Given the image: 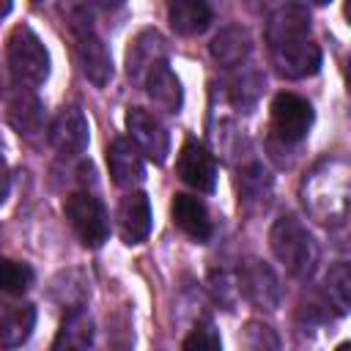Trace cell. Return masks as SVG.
<instances>
[{
  "instance_id": "ba28073f",
  "label": "cell",
  "mask_w": 351,
  "mask_h": 351,
  "mask_svg": "<svg viewBox=\"0 0 351 351\" xmlns=\"http://www.w3.org/2000/svg\"><path fill=\"white\" fill-rule=\"evenodd\" d=\"M126 132L134 143V148L140 151V156L162 165L170 154V134L162 126L159 118H154L148 110L143 107H129L126 112Z\"/></svg>"
},
{
  "instance_id": "d6986e66",
  "label": "cell",
  "mask_w": 351,
  "mask_h": 351,
  "mask_svg": "<svg viewBox=\"0 0 351 351\" xmlns=\"http://www.w3.org/2000/svg\"><path fill=\"white\" fill-rule=\"evenodd\" d=\"M90 340H93V321L88 318V313L74 307L63 318V324L58 329V337L52 343V351H88Z\"/></svg>"
},
{
  "instance_id": "d4e9b609",
  "label": "cell",
  "mask_w": 351,
  "mask_h": 351,
  "mask_svg": "<svg viewBox=\"0 0 351 351\" xmlns=\"http://www.w3.org/2000/svg\"><path fill=\"white\" fill-rule=\"evenodd\" d=\"M8 11H11V3H0V16L8 14Z\"/></svg>"
},
{
  "instance_id": "3957f363",
  "label": "cell",
  "mask_w": 351,
  "mask_h": 351,
  "mask_svg": "<svg viewBox=\"0 0 351 351\" xmlns=\"http://www.w3.org/2000/svg\"><path fill=\"white\" fill-rule=\"evenodd\" d=\"M269 244H271L274 258L288 269V274L299 280L313 274L318 263V247H315L313 233L302 225V219H296L293 214L280 217L269 230Z\"/></svg>"
},
{
  "instance_id": "8992f818",
  "label": "cell",
  "mask_w": 351,
  "mask_h": 351,
  "mask_svg": "<svg viewBox=\"0 0 351 351\" xmlns=\"http://www.w3.org/2000/svg\"><path fill=\"white\" fill-rule=\"evenodd\" d=\"M66 219L71 225V230L77 233V239L88 247V250H96L107 241L110 236V217L101 206L99 197L88 195V192H74L66 197Z\"/></svg>"
},
{
  "instance_id": "cb8c5ba5",
  "label": "cell",
  "mask_w": 351,
  "mask_h": 351,
  "mask_svg": "<svg viewBox=\"0 0 351 351\" xmlns=\"http://www.w3.org/2000/svg\"><path fill=\"white\" fill-rule=\"evenodd\" d=\"M181 351H222L219 332H217L211 324H197V326L186 335Z\"/></svg>"
},
{
  "instance_id": "5b68a950",
  "label": "cell",
  "mask_w": 351,
  "mask_h": 351,
  "mask_svg": "<svg viewBox=\"0 0 351 351\" xmlns=\"http://www.w3.org/2000/svg\"><path fill=\"white\" fill-rule=\"evenodd\" d=\"M77 14H80V16L71 22V33H74V47H77L80 69H82V74H85L96 88H104V85L110 82V77H112L110 52H107L104 41L93 33L88 8H77Z\"/></svg>"
},
{
  "instance_id": "6da1fadb",
  "label": "cell",
  "mask_w": 351,
  "mask_h": 351,
  "mask_svg": "<svg viewBox=\"0 0 351 351\" xmlns=\"http://www.w3.org/2000/svg\"><path fill=\"white\" fill-rule=\"evenodd\" d=\"M269 55L280 77L302 80L318 71L321 49L310 38V14L299 3L280 5L266 25Z\"/></svg>"
},
{
  "instance_id": "277c9868",
  "label": "cell",
  "mask_w": 351,
  "mask_h": 351,
  "mask_svg": "<svg viewBox=\"0 0 351 351\" xmlns=\"http://www.w3.org/2000/svg\"><path fill=\"white\" fill-rule=\"evenodd\" d=\"M5 55H8V66L14 80L33 90L38 85L47 82L49 77V52L41 44V38L36 36V30L30 25H14L5 41Z\"/></svg>"
},
{
  "instance_id": "ffe728a7",
  "label": "cell",
  "mask_w": 351,
  "mask_h": 351,
  "mask_svg": "<svg viewBox=\"0 0 351 351\" xmlns=\"http://www.w3.org/2000/svg\"><path fill=\"white\" fill-rule=\"evenodd\" d=\"M250 47H252V38L244 27H225L211 41V58L219 66H239L250 55Z\"/></svg>"
},
{
  "instance_id": "7402d4cb",
  "label": "cell",
  "mask_w": 351,
  "mask_h": 351,
  "mask_svg": "<svg viewBox=\"0 0 351 351\" xmlns=\"http://www.w3.org/2000/svg\"><path fill=\"white\" fill-rule=\"evenodd\" d=\"M326 296L329 302L337 307V313H348V304H351V274H348V266L346 263H335L326 274Z\"/></svg>"
},
{
  "instance_id": "7c38bea8",
  "label": "cell",
  "mask_w": 351,
  "mask_h": 351,
  "mask_svg": "<svg viewBox=\"0 0 351 351\" xmlns=\"http://www.w3.org/2000/svg\"><path fill=\"white\" fill-rule=\"evenodd\" d=\"M107 167H110L115 186H123V189H132V186L143 184V178H145L143 156L134 148V143L126 137H115L107 145Z\"/></svg>"
},
{
  "instance_id": "30bf717a",
  "label": "cell",
  "mask_w": 351,
  "mask_h": 351,
  "mask_svg": "<svg viewBox=\"0 0 351 351\" xmlns=\"http://www.w3.org/2000/svg\"><path fill=\"white\" fill-rule=\"evenodd\" d=\"M115 228L123 244H143L151 233V203L148 195L140 189H132L121 197L115 208Z\"/></svg>"
},
{
  "instance_id": "603a6c76",
  "label": "cell",
  "mask_w": 351,
  "mask_h": 351,
  "mask_svg": "<svg viewBox=\"0 0 351 351\" xmlns=\"http://www.w3.org/2000/svg\"><path fill=\"white\" fill-rule=\"evenodd\" d=\"M241 343H244L247 351H282L277 332L263 321H247Z\"/></svg>"
},
{
  "instance_id": "e0dca14e",
  "label": "cell",
  "mask_w": 351,
  "mask_h": 351,
  "mask_svg": "<svg viewBox=\"0 0 351 351\" xmlns=\"http://www.w3.org/2000/svg\"><path fill=\"white\" fill-rule=\"evenodd\" d=\"M170 27L181 36H197L211 25V8L203 0H173L167 3Z\"/></svg>"
},
{
  "instance_id": "8fae6325",
  "label": "cell",
  "mask_w": 351,
  "mask_h": 351,
  "mask_svg": "<svg viewBox=\"0 0 351 351\" xmlns=\"http://www.w3.org/2000/svg\"><path fill=\"white\" fill-rule=\"evenodd\" d=\"M88 121L80 107H63L52 126H49V143L63 156H80L88 148Z\"/></svg>"
},
{
  "instance_id": "5bb4252c",
  "label": "cell",
  "mask_w": 351,
  "mask_h": 351,
  "mask_svg": "<svg viewBox=\"0 0 351 351\" xmlns=\"http://www.w3.org/2000/svg\"><path fill=\"white\" fill-rule=\"evenodd\" d=\"M170 214H173V222L195 241H208L211 233H214V225H211V217H208V208L200 197L195 195H176L173 203H170Z\"/></svg>"
},
{
  "instance_id": "2e32d148",
  "label": "cell",
  "mask_w": 351,
  "mask_h": 351,
  "mask_svg": "<svg viewBox=\"0 0 351 351\" xmlns=\"http://www.w3.org/2000/svg\"><path fill=\"white\" fill-rule=\"evenodd\" d=\"M36 324L33 304H14L0 299V346L14 348L30 337V329Z\"/></svg>"
},
{
  "instance_id": "484cf974",
  "label": "cell",
  "mask_w": 351,
  "mask_h": 351,
  "mask_svg": "<svg viewBox=\"0 0 351 351\" xmlns=\"http://www.w3.org/2000/svg\"><path fill=\"white\" fill-rule=\"evenodd\" d=\"M337 351H351V346H348V343H340V346H337Z\"/></svg>"
},
{
  "instance_id": "ac0fdd59",
  "label": "cell",
  "mask_w": 351,
  "mask_h": 351,
  "mask_svg": "<svg viewBox=\"0 0 351 351\" xmlns=\"http://www.w3.org/2000/svg\"><path fill=\"white\" fill-rule=\"evenodd\" d=\"M5 107H8V121H11V126H14L19 134L33 137L36 132H41V104H38V99H36L27 88L19 85V88L8 96Z\"/></svg>"
},
{
  "instance_id": "9a60e30c",
  "label": "cell",
  "mask_w": 351,
  "mask_h": 351,
  "mask_svg": "<svg viewBox=\"0 0 351 351\" xmlns=\"http://www.w3.org/2000/svg\"><path fill=\"white\" fill-rule=\"evenodd\" d=\"M145 85H148V96L154 99V104H159L165 112H178L181 110L184 90H181V82H178V77L173 74V69L167 66L165 58H159L148 66Z\"/></svg>"
},
{
  "instance_id": "9c48e42d",
  "label": "cell",
  "mask_w": 351,
  "mask_h": 351,
  "mask_svg": "<svg viewBox=\"0 0 351 351\" xmlns=\"http://www.w3.org/2000/svg\"><path fill=\"white\" fill-rule=\"evenodd\" d=\"M176 170L181 176V181L189 184L197 192H214V186H217V165H214V156L195 137H186L184 140V145L178 151Z\"/></svg>"
},
{
  "instance_id": "7a4b0ae2",
  "label": "cell",
  "mask_w": 351,
  "mask_h": 351,
  "mask_svg": "<svg viewBox=\"0 0 351 351\" xmlns=\"http://www.w3.org/2000/svg\"><path fill=\"white\" fill-rule=\"evenodd\" d=\"M302 200L318 222H343L346 206H348V167H346V162L343 159L318 162L302 184Z\"/></svg>"
},
{
  "instance_id": "52a82bcc",
  "label": "cell",
  "mask_w": 351,
  "mask_h": 351,
  "mask_svg": "<svg viewBox=\"0 0 351 351\" xmlns=\"http://www.w3.org/2000/svg\"><path fill=\"white\" fill-rule=\"evenodd\" d=\"M271 132L274 137L282 143V145H296L307 137L313 121H315V112H313V104L307 99H302L299 93H291V90H282L271 99Z\"/></svg>"
},
{
  "instance_id": "4fadbf2b",
  "label": "cell",
  "mask_w": 351,
  "mask_h": 351,
  "mask_svg": "<svg viewBox=\"0 0 351 351\" xmlns=\"http://www.w3.org/2000/svg\"><path fill=\"white\" fill-rule=\"evenodd\" d=\"M239 291L258 307L274 310L280 302V285L277 277L269 266H263L261 261H247L239 269Z\"/></svg>"
},
{
  "instance_id": "44dd1931",
  "label": "cell",
  "mask_w": 351,
  "mask_h": 351,
  "mask_svg": "<svg viewBox=\"0 0 351 351\" xmlns=\"http://www.w3.org/2000/svg\"><path fill=\"white\" fill-rule=\"evenodd\" d=\"M33 285V269L27 263L11 261V258H0V291L19 296Z\"/></svg>"
}]
</instances>
